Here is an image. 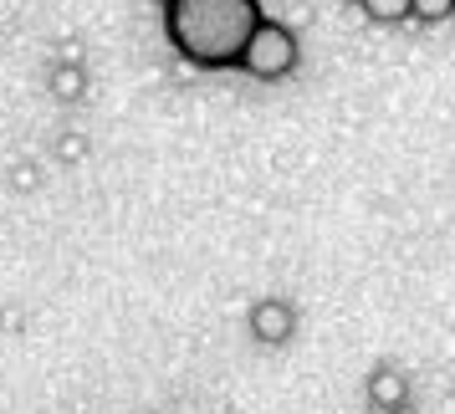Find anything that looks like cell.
<instances>
[{"label":"cell","mask_w":455,"mask_h":414,"mask_svg":"<svg viewBox=\"0 0 455 414\" xmlns=\"http://www.w3.org/2000/svg\"><path fill=\"white\" fill-rule=\"evenodd\" d=\"M256 21H261V0H169L164 5L169 46L200 72L235 67Z\"/></svg>","instance_id":"1"},{"label":"cell","mask_w":455,"mask_h":414,"mask_svg":"<svg viewBox=\"0 0 455 414\" xmlns=\"http://www.w3.org/2000/svg\"><path fill=\"white\" fill-rule=\"evenodd\" d=\"M297 57H302L297 31H291V26H282V21H271V16H261V21H256V31L246 36V46H241L235 67H241L246 77H256V83H282V77H291V72H297Z\"/></svg>","instance_id":"2"},{"label":"cell","mask_w":455,"mask_h":414,"mask_svg":"<svg viewBox=\"0 0 455 414\" xmlns=\"http://www.w3.org/2000/svg\"><path fill=\"white\" fill-rule=\"evenodd\" d=\"M291 332H297V312H291V302L267 297V302H256V307H251V338H256V343L282 348Z\"/></svg>","instance_id":"3"},{"label":"cell","mask_w":455,"mask_h":414,"mask_svg":"<svg viewBox=\"0 0 455 414\" xmlns=\"http://www.w3.org/2000/svg\"><path fill=\"white\" fill-rule=\"evenodd\" d=\"M363 399H369V410H394V404H410V373L404 369H373L369 384H363Z\"/></svg>","instance_id":"4"},{"label":"cell","mask_w":455,"mask_h":414,"mask_svg":"<svg viewBox=\"0 0 455 414\" xmlns=\"http://www.w3.org/2000/svg\"><path fill=\"white\" fill-rule=\"evenodd\" d=\"M410 5L414 0H358V11H363L373 26H404L410 21Z\"/></svg>","instance_id":"5"},{"label":"cell","mask_w":455,"mask_h":414,"mask_svg":"<svg viewBox=\"0 0 455 414\" xmlns=\"http://www.w3.org/2000/svg\"><path fill=\"white\" fill-rule=\"evenodd\" d=\"M451 16H455V0H414L410 5V21H419V26H440Z\"/></svg>","instance_id":"6"},{"label":"cell","mask_w":455,"mask_h":414,"mask_svg":"<svg viewBox=\"0 0 455 414\" xmlns=\"http://www.w3.org/2000/svg\"><path fill=\"white\" fill-rule=\"evenodd\" d=\"M379 414H414L410 404H394V410H379Z\"/></svg>","instance_id":"7"},{"label":"cell","mask_w":455,"mask_h":414,"mask_svg":"<svg viewBox=\"0 0 455 414\" xmlns=\"http://www.w3.org/2000/svg\"><path fill=\"white\" fill-rule=\"evenodd\" d=\"M159 5H169V0H159Z\"/></svg>","instance_id":"8"}]
</instances>
